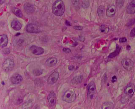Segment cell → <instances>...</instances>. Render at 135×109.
Returning <instances> with one entry per match:
<instances>
[{
	"mask_svg": "<svg viewBox=\"0 0 135 109\" xmlns=\"http://www.w3.org/2000/svg\"><path fill=\"white\" fill-rule=\"evenodd\" d=\"M52 12L58 16L63 15L65 11V5L62 0H57L52 4Z\"/></svg>",
	"mask_w": 135,
	"mask_h": 109,
	"instance_id": "6da1fadb",
	"label": "cell"
},
{
	"mask_svg": "<svg viewBox=\"0 0 135 109\" xmlns=\"http://www.w3.org/2000/svg\"><path fill=\"white\" fill-rule=\"evenodd\" d=\"M76 98L75 92L71 90H68L65 91L62 96V99L66 102L72 103L74 102Z\"/></svg>",
	"mask_w": 135,
	"mask_h": 109,
	"instance_id": "7a4b0ae2",
	"label": "cell"
},
{
	"mask_svg": "<svg viewBox=\"0 0 135 109\" xmlns=\"http://www.w3.org/2000/svg\"><path fill=\"white\" fill-rule=\"evenodd\" d=\"M88 93L87 98L89 99L92 100L93 99L96 92V86L94 81H91L87 86Z\"/></svg>",
	"mask_w": 135,
	"mask_h": 109,
	"instance_id": "3957f363",
	"label": "cell"
},
{
	"mask_svg": "<svg viewBox=\"0 0 135 109\" xmlns=\"http://www.w3.org/2000/svg\"><path fill=\"white\" fill-rule=\"evenodd\" d=\"M122 64L123 68L127 70L130 71L134 67V63L129 58H124L122 61Z\"/></svg>",
	"mask_w": 135,
	"mask_h": 109,
	"instance_id": "277c9868",
	"label": "cell"
},
{
	"mask_svg": "<svg viewBox=\"0 0 135 109\" xmlns=\"http://www.w3.org/2000/svg\"><path fill=\"white\" fill-rule=\"evenodd\" d=\"M14 66V61L11 59H7L3 63L2 67L4 71L8 72L12 70Z\"/></svg>",
	"mask_w": 135,
	"mask_h": 109,
	"instance_id": "5b68a950",
	"label": "cell"
},
{
	"mask_svg": "<svg viewBox=\"0 0 135 109\" xmlns=\"http://www.w3.org/2000/svg\"><path fill=\"white\" fill-rule=\"evenodd\" d=\"M26 30L28 32L30 33H38L40 32V29L38 26L33 23L27 25Z\"/></svg>",
	"mask_w": 135,
	"mask_h": 109,
	"instance_id": "8992f818",
	"label": "cell"
},
{
	"mask_svg": "<svg viewBox=\"0 0 135 109\" xmlns=\"http://www.w3.org/2000/svg\"><path fill=\"white\" fill-rule=\"evenodd\" d=\"M59 77V74L58 72H54L48 77L47 82L49 84L53 85L57 81Z\"/></svg>",
	"mask_w": 135,
	"mask_h": 109,
	"instance_id": "52a82bcc",
	"label": "cell"
},
{
	"mask_svg": "<svg viewBox=\"0 0 135 109\" xmlns=\"http://www.w3.org/2000/svg\"><path fill=\"white\" fill-rule=\"evenodd\" d=\"M135 90V85L132 83H129L126 87L124 92L125 94L132 97L134 94Z\"/></svg>",
	"mask_w": 135,
	"mask_h": 109,
	"instance_id": "ba28073f",
	"label": "cell"
},
{
	"mask_svg": "<svg viewBox=\"0 0 135 109\" xmlns=\"http://www.w3.org/2000/svg\"><path fill=\"white\" fill-rule=\"evenodd\" d=\"M30 51L33 54L36 55H40L44 53V50L43 48L40 47L32 46L30 48Z\"/></svg>",
	"mask_w": 135,
	"mask_h": 109,
	"instance_id": "9c48e42d",
	"label": "cell"
},
{
	"mask_svg": "<svg viewBox=\"0 0 135 109\" xmlns=\"http://www.w3.org/2000/svg\"><path fill=\"white\" fill-rule=\"evenodd\" d=\"M11 80L12 83L14 84H19L22 81L23 78L19 74H15L12 76Z\"/></svg>",
	"mask_w": 135,
	"mask_h": 109,
	"instance_id": "30bf717a",
	"label": "cell"
},
{
	"mask_svg": "<svg viewBox=\"0 0 135 109\" xmlns=\"http://www.w3.org/2000/svg\"><path fill=\"white\" fill-rule=\"evenodd\" d=\"M48 100L49 104L51 106H54L56 103V96L55 92L51 91L48 96Z\"/></svg>",
	"mask_w": 135,
	"mask_h": 109,
	"instance_id": "8fae6325",
	"label": "cell"
},
{
	"mask_svg": "<svg viewBox=\"0 0 135 109\" xmlns=\"http://www.w3.org/2000/svg\"><path fill=\"white\" fill-rule=\"evenodd\" d=\"M116 11V7L115 5H110L108 6L106 10V15L108 17H113L115 15Z\"/></svg>",
	"mask_w": 135,
	"mask_h": 109,
	"instance_id": "7c38bea8",
	"label": "cell"
},
{
	"mask_svg": "<svg viewBox=\"0 0 135 109\" xmlns=\"http://www.w3.org/2000/svg\"><path fill=\"white\" fill-rule=\"evenodd\" d=\"M126 12L129 14L135 13V0H133L128 5L126 9Z\"/></svg>",
	"mask_w": 135,
	"mask_h": 109,
	"instance_id": "4fadbf2b",
	"label": "cell"
},
{
	"mask_svg": "<svg viewBox=\"0 0 135 109\" xmlns=\"http://www.w3.org/2000/svg\"><path fill=\"white\" fill-rule=\"evenodd\" d=\"M8 43V38L6 35H1L0 36V44L2 47L7 46Z\"/></svg>",
	"mask_w": 135,
	"mask_h": 109,
	"instance_id": "5bb4252c",
	"label": "cell"
},
{
	"mask_svg": "<svg viewBox=\"0 0 135 109\" xmlns=\"http://www.w3.org/2000/svg\"><path fill=\"white\" fill-rule=\"evenodd\" d=\"M57 59L55 57H51L49 58L46 61V63L47 66L49 67H53L57 63Z\"/></svg>",
	"mask_w": 135,
	"mask_h": 109,
	"instance_id": "9a60e30c",
	"label": "cell"
},
{
	"mask_svg": "<svg viewBox=\"0 0 135 109\" xmlns=\"http://www.w3.org/2000/svg\"><path fill=\"white\" fill-rule=\"evenodd\" d=\"M11 26L15 31H19L22 28V25L18 20H14L12 22Z\"/></svg>",
	"mask_w": 135,
	"mask_h": 109,
	"instance_id": "2e32d148",
	"label": "cell"
},
{
	"mask_svg": "<svg viewBox=\"0 0 135 109\" xmlns=\"http://www.w3.org/2000/svg\"><path fill=\"white\" fill-rule=\"evenodd\" d=\"M24 9L25 12L28 14L33 13L34 11L33 6L29 3L25 4L24 6Z\"/></svg>",
	"mask_w": 135,
	"mask_h": 109,
	"instance_id": "e0dca14e",
	"label": "cell"
},
{
	"mask_svg": "<svg viewBox=\"0 0 135 109\" xmlns=\"http://www.w3.org/2000/svg\"><path fill=\"white\" fill-rule=\"evenodd\" d=\"M113 103L111 102H105L102 105V109H113Z\"/></svg>",
	"mask_w": 135,
	"mask_h": 109,
	"instance_id": "ac0fdd59",
	"label": "cell"
},
{
	"mask_svg": "<svg viewBox=\"0 0 135 109\" xmlns=\"http://www.w3.org/2000/svg\"><path fill=\"white\" fill-rule=\"evenodd\" d=\"M121 48L119 46H117L116 50H115V51H114L113 53H111L108 56V57L109 58H113L117 56L119 54V52L121 50Z\"/></svg>",
	"mask_w": 135,
	"mask_h": 109,
	"instance_id": "d6986e66",
	"label": "cell"
},
{
	"mask_svg": "<svg viewBox=\"0 0 135 109\" xmlns=\"http://www.w3.org/2000/svg\"><path fill=\"white\" fill-rule=\"evenodd\" d=\"M82 79H83V77L82 75L76 76L72 80V83L74 84H79V83H81V82L82 81Z\"/></svg>",
	"mask_w": 135,
	"mask_h": 109,
	"instance_id": "ffe728a7",
	"label": "cell"
},
{
	"mask_svg": "<svg viewBox=\"0 0 135 109\" xmlns=\"http://www.w3.org/2000/svg\"><path fill=\"white\" fill-rule=\"evenodd\" d=\"M12 12L13 13L18 17L19 18H22L23 16V14L22 11L18 8H17L14 7L12 9Z\"/></svg>",
	"mask_w": 135,
	"mask_h": 109,
	"instance_id": "44dd1931",
	"label": "cell"
},
{
	"mask_svg": "<svg viewBox=\"0 0 135 109\" xmlns=\"http://www.w3.org/2000/svg\"><path fill=\"white\" fill-rule=\"evenodd\" d=\"M126 95L122 96L121 99V102L123 104H126V103H127L128 101L129 100V97H130V96L128 95H126Z\"/></svg>",
	"mask_w": 135,
	"mask_h": 109,
	"instance_id": "7402d4cb",
	"label": "cell"
},
{
	"mask_svg": "<svg viewBox=\"0 0 135 109\" xmlns=\"http://www.w3.org/2000/svg\"><path fill=\"white\" fill-rule=\"evenodd\" d=\"M100 30L103 33H107L110 30V28L108 26H106L105 25H102L100 28Z\"/></svg>",
	"mask_w": 135,
	"mask_h": 109,
	"instance_id": "603a6c76",
	"label": "cell"
},
{
	"mask_svg": "<svg viewBox=\"0 0 135 109\" xmlns=\"http://www.w3.org/2000/svg\"><path fill=\"white\" fill-rule=\"evenodd\" d=\"M105 10V9L103 6H100L99 7L97 10V13L99 16H102L103 15V14L104 13Z\"/></svg>",
	"mask_w": 135,
	"mask_h": 109,
	"instance_id": "cb8c5ba5",
	"label": "cell"
},
{
	"mask_svg": "<svg viewBox=\"0 0 135 109\" xmlns=\"http://www.w3.org/2000/svg\"><path fill=\"white\" fill-rule=\"evenodd\" d=\"M82 5L83 8H88L89 6V0H82Z\"/></svg>",
	"mask_w": 135,
	"mask_h": 109,
	"instance_id": "d4e9b609",
	"label": "cell"
},
{
	"mask_svg": "<svg viewBox=\"0 0 135 109\" xmlns=\"http://www.w3.org/2000/svg\"><path fill=\"white\" fill-rule=\"evenodd\" d=\"M124 0H116L117 7L119 8L122 7L124 4Z\"/></svg>",
	"mask_w": 135,
	"mask_h": 109,
	"instance_id": "484cf974",
	"label": "cell"
},
{
	"mask_svg": "<svg viewBox=\"0 0 135 109\" xmlns=\"http://www.w3.org/2000/svg\"><path fill=\"white\" fill-rule=\"evenodd\" d=\"M42 73H43V71L41 69H37L35 70V72H34V74L37 76L40 75L42 74Z\"/></svg>",
	"mask_w": 135,
	"mask_h": 109,
	"instance_id": "4316f807",
	"label": "cell"
},
{
	"mask_svg": "<svg viewBox=\"0 0 135 109\" xmlns=\"http://www.w3.org/2000/svg\"><path fill=\"white\" fill-rule=\"evenodd\" d=\"M129 106L131 109H135V100H132L129 103Z\"/></svg>",
	"mask_w": 135,
	"mask_h": 109,
	"instance_id": "83f0119b",
	"label": "cell"
},
{
	"mask_svg": "<svg viewBox=\"0 0 135 109\" xmlns=\"http://www.w3.org/2000/svg\"><path fill=\"white\" fill-rule=\"evenodd\" d=\"M135 23V19H132L130 20L129 22L127 23L126 24V25L127 26H131L133 25H134Z\"/></svg>",
	"mask_w": 135,
	"mask_h": 109,
	"instance_id": "f1b7e54d",
	"label": "cell"
},
{
	"mask_svg": "<svg viewBox=\"0 0 135 109\" xmlns=\"http://www.w3.org/2000/svg\"><path fill=\"white\" fill-rule=\"evenodd\" d=\"M134 36H135V27L132 29L130 33V37H133Z\"/></svg>",
	"mask_w": 135,
	"mask_h": 109,
	"instance_id": "f546056e",
	"label": "cell"
},
{
	"mask_svg": "<svg viewBox=\"0 0 135 109\" xmlns=\"http://www.w3.org/2000/svg\"><path fill=\"white\" fill-rule=\"evenodd\" d=\"M127 41V39L125 37H122V38H120L119 39V42L120 43H124L126 42Z\"/></svg>",
	"mask_w": 135,
	"mask_h": 109,
	"instance_id": "4dcf8cb0",
	"label": "cell"
},
{
	"mask_svg": "<svg viewBox=\"0 0 135 109\" xmlns=\"http://www.w3.org/2000/svg\"><path fill=\"white\" fill-rule=\"evenodd\" d=\"M74 28L76 30H79V31L82 30L83 29V27L80 26H74Z\"/></svg>",
	"mask_w": 135,
	"mask_h": 109,
	"instance_id": "1f68e13d",
	"label": "cell"
},
{
	"mask_svg": "<svg viewBox=\"0 0 135 109\" xmlns=\"http://www.w3.org/2000/svg\"><path fill=\"white\" fill-rule=\"evenodd\" d=\"M63 51L64 52L66 53H69L71 52V49L68 48H64L63 49Z\"/></svg>",
	"mask_w": 135,
	"mask_h": 109,
	"instance_id": "d6a6232c",
	"label": "cell"
},
{
	"mask_svg": "<svg viewBox=\"0 0 135 109\" xmlns=\"http://www.w3.org/2000/svg\"><path fill=\"white\" fill-rule=\"evenodd\" d=\"M117 77L115 75L113 76L112 78V79H111V81L113 83H114L115 82L117 81Z\"/></svg>",
	"mask_w": 135,
	"mask_h": 109,
	"instance_id": "836d02e7",
	"label": "cell"
},
{
	"mask_svg": "<svg viewBox=\"0 0 135 109\" xmlns=\"http://www.w3.org/2000/svg\"><path fill=\"white\" fill-rule=\"evenodd\" d=\"M5 1V0H0V3H1V4H3L4 3Z\"/></svg>",
	"mask_w": 135,
	"mask_h": 109,
	"instance_id": "e575fe53",
	"label": "cell"
},
{
	"mask_svg": "<svg viewBox=\"0 0 135 109\" xmlns=\"http://www.w3.org/2000/svg\"><path fill=\"white\" fill-rule=\"evenodd\" d=\"M130 49H131V47H130V46H127V47H126V50H130Z\"/></svg>",
	"mask_w": 135,
	"mask_h": 109,
	"instance_id": "d590c367",
	"label": "cell"
},
{
	"mask_svg": "<svg viewBox=\"0 0 135 109\" xmlns=\"http://www.w3.org/2000/svg\"><path fill=\"white\" fill-rule=\"evenodd\" d=\"M66 24H67V25H70V23H69V22H68V21H66Z\"/></svg>",
	"mask_w": 135,
	"mask_h": 109,
	"instance_id": "8d00e7d4",
	"label": "cell"
}]
</instances>
